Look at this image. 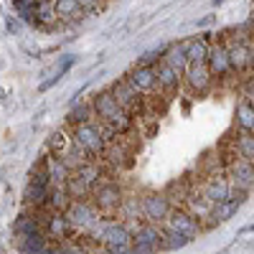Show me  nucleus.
I'll return each mask as SVG.
<instances>
[{
  "mask_svg": "<svg viewBox=\"0 0 254 254\" xmlns=\"http://www.w3.org/2000/svg\"><path fill=\"white\" fill-rule=\"evenodd\" d=\"M92 107H94V117H97V122H99L102 127H107V130H112L117 137H120V135H127V132L132 130L135 117H132V115H127V112L120 107V104H117L112 89H102V92H97V94L92 97Z\"/></svg>",
  "mask_w": 254,
  "mask_h": 254,
  "instance_id": "f257e3e1",
  "label": "nucleus"
},
{
  "mask_svg": "<svg viewBox=\"0 0 254 254\" xmlns=\"http://www.w3.org/2000/svg\"><path fill=\"white\" fill-rule=\"evenodd\" d=\"M89 239H97L104 249L122 252V249H132V229L125 221H110L104 219L94 231H89Z\"/></svg>",
  "mask_w": 254,
  "mask_h": 254,
  "instance_id": "f03ea898",
  "label": "nucleus"
},
{
  "mask_svg": "<svg viewBox=\"0 0 254 254\" xmlns=\"http://www.w3.org/2000/svg\"><path fill=\"white\" fill-rule=\"evenodd\" d=\"M71 135H74L76 147H79L81 153H87L92 160L102 158L104 153H107V147H110V140H107V135H104L99 122L76 125V127H71Z\"/></svg>",
  "mask_w": 254,
  "mask_h": 254,
  "instance_id": "7ed1b4c3",
  "label": "nucleus"
},
{
  "mask_svg": "<svg viewBox=\"0 0 254 254\" xmlns=\"http://www.w3.org/2000/svg\"><path fill=\"white\" fill-rule=\"evenodd\" d=\"M125 188L117 183V181H104L102 186L94 188V193H92V203L94 208L102 214V219H112L115 214H120V208L125 203Z\"/></svg>",
  "mask_w": 254,
  "mask_h": 254,
  "instance_id": "20e7f679",
  "label": "nucleus"
},
{
  "mask_svg": "<svg viewBox=\"0 0 254 254\" xmlns=\"http://www.w3.org/2000/svg\"><path fill=\"white\" fill-rule=\"evenodd\" d=\"M140 201H142V221H145V224L163 226L165 219L171 216V211H173V201L168 198L163 190H150V193H142Z\"/></svg>",
  "mask_w": 254,
  "mask_h": 254,
  "instance_id": "39448f33",
  "label": "nucleus"
},
{
  "mask_svg": "<svg viewBox=\"0 0 254 254\" xmlns=\"http://www.w3.org/2000/svg\"><path fill=\"white\" fill-rule=\"evenodd\" d=\"M66 219L74 226V231H84V234L94 231L104 221L92 201H71V206L66 208Z\"/></svg>",
  "mask_w": 254,
  "mask_h": 254,
  "instance_id": "423d86ee",
  "label": "nucleus"
},
{
  "mask_svg": "<svg viewBox=\"0 0 254 254\" xmlns=\"http://www.w3.org/2000/svg\"><path fill=\"white\" fill-rule=\"evenodd\" d=\"M132 254H155L163 244V226L155 224H132Z\"/></svg>",
  "mask_w": 254,
  "mask_h": 254,
  "instance_id": "0eeeda50",
  "label": "nucleus"
},
{
  "mask_svg": "<svg viewBox=\"0 0 254 254\" xmlns=\"http://www.w3.org/2000/svg\"><path fill=\"white\" fill-rule=\"evenodd\" d=\"M112 94H115V99H117V104L127 112V115H132V117H142V112H145V99L147 97H142L130 81H127L125 76L122 79H117L115 84H112Z\"/></svg>",
  "mask_w": 254,
  "mask_h": 254,
  "instance_id": "6e6552de",
  "label": "nucleus"
},
{
  "mask_svg": "<svg viewBox=\"0 0 254 254\" xmlns=\"http://www.w3.org/2000/svg\"><path fill=\"white\" fill-rule=\"evenodd\" d=\"M163 229H171V231H178V234H183V237H188L190 242L193 239H198L201 237V231H203V224L190 214V211H186L183 206H173V211H171V216L165 219V224H163Z\"/></svg>",
  "mask_w": 254,
  "mask_h": 254,
  "instance_id": "1a4fd4ad",
  "label": "nucleus"
},
{
  "mask_svg": "<svg viewBox=\"0 0 254 254\" xmlns=\"http://www.w3.org/2000/svg\"><path fill=\"white\" fill-rule=\"evenodd\" d=\"M206 66L211 71V76L224 81L229 76H234V71H231V61H229V44L221 38H216V44L211 46L208 51V61H206Z\"/></svg>",
  "mask_w": 254,
  "mask_h": 254,
  "instance_id": "9d476101",
  "label": "nucleus"
},
{
  "mask_svg": "<svg viewBox=\"0 0 254 254\" xmlns=\"http://www.w3.org/2000/svg\"><path fill=\"white\" fill-rule=\"evenodd\" d=\"M226 178L231 181L234 188L252 190V186H254V163H249L239 155H231L226 160Z\"/></svg>",
  "mask_w": 254,
  "mask_h": 254,
  "instance_id": "9b49d317",
  "label": "nucleus"
},
{
  "mask_svg": "<svg viewBox=\"0 0 254 254\" xmlns=\"http://www.w3.org/2000/svg\"><path fill=\"white\" fill-rule=\"evenodd\" d=\"M44 219V234L49 237V242H66V239H71L76 231H74V226L69 224V219H66V214H59V211H51L49 216H41Z\"/></svg>",
  "mask_w": 254,
  "mask_h": 254,
  "instance_id": "f8f14e48",
  "label": "nucleus"
},
{
  "mask_svg": "<svg viewBox=\"0 0 254 254\" xmlns=\"http://www.w3.org/2000/svg\"><path fill=\"white\" fill-rule=\"evenodd\" d=\"M125 79L130 81L142 97L145 94H153L158 89V71H155V66H140V64H135V66L127 71Z\"/></svg>",
  "mask_w": 254,
  "mask_h": 254,
  "instance_id": "ddd939ff",
  "label": "nucleus"
},
{
  "mask_svg": "<svg viewBox=\"0 0 254 254\" xmlns=\"http://www.w3.org/2000/svg\"><path fill=\"white\" fill-rule=\"evenodd\" d=\"M201 193L211 201V203H224V201H229V196H231V181L224 176V173H214V176H208L206 181H203V186H201Z\"/></svg>",
  "mask_w": 254,
  "mask_h": 254,
  "instance_id": "4468645a",
  "label": "nucleus"
},
{
  "mask_svg": "<svg viewBox=\"0 0 254 254\" xmlns=\"http://www.w3.org/2000/svg\"><path fill=\"white\" fill-rule=\"evenodd\" d=\"M183 81L193 94H206L211 89V84H214V76H211L206 64H190L183 74Z\"/></svg>",
  "mask_w": 254,
  "mask_h": 254,
  "instance_id": "2eb2a0df",
  "label": "nucleus"
},
{
  "mask_svg": "<svg viewBox=\"0 0 254 254\" xmlns=\"http://www.w3.org/2000/svg\"><path fill=\"white\" fill-rule=\"evenodd\" d=\"M229 61H231V71L234 76H242L252 71V46H247L244 41H229Z\"/></svg>",
  "mask_w": 254,
  "mask_h": 254,
  "instance_id": "dca6fc26",
  "label": "nucleus"
},
{
  "mask_svg": "<svg viewBox=\"0 0 254 254\" xmlns=\"http://www.w3.org/2000/svg\"><path fill=\"white\" fill-rule=\"evenodd\" d=\"M13 234H15V239L44 234V219H41V211H23V214L15 219V224H13Z\"/></svg>",
  "mask_w": 254,
  "mask_h": 254,
  "instance_id": "f3484780",
  "label": "nucleus"
},
{
  "mask_svg": "<svg viewBox=\"0 0 254 254\" xmlns=\"http://www.w3.org/2000/svg\"><path fill=\"white\" fill-rule=\"evenodd\" d=\"M71 150H74V135H71V127H59V130H54L51 132V137H49V153L54 155V158H66V155H71Z\"/></svg>",
  "mask_w": 254,
  "mask_h": 254,
  "instance_id": "a211bd4d",
  "label": "nucleus"
},
{
  "mask_svg": "<svg viewBox=\"0 0 254 254\" xmlns=\"http://www.w3.org/2000/svg\"><path fill=\"white\" fill-rule=\"evenodd\" d=\"M183 208L186 211H190L201 224L203 221H208L211 224V214H214V203H211L201 190H190V193L186 196V201H183Z\"/></svg>",
  "mask_w": 254,
  "mask_h": 254,
  "instance_id": "6ab92c4d",
  "label": "nucleus"
},
{
  "mask_svg": "<svg viewBox=\"0 0 254 254\" xmlns=\"http://www.w3.org/2000/svg\"><path fill=\"white\" fill-rule=\"evenodd\" d=\"M41 165L46 168V173L51 178V186H66V181L71 178V168L66 165V160L61 158H54V155H46L44 160H41Z\"/></svg>",
  "mask_w": 254,
  "mask_h": 254,
  "instance_id": "aec40b11",
  "label": "nucleus"
},
{
  "mask_svg": "<svg viewBox=\"0 0 254 254\" xmlns=\"http://www.w3.org/2000/svg\"><path fill=\"white\" fill-rule=\"evenodd\" d=\"M163 61H165L171 69H176V71L183 76V74H186V69L190 66V61H188V41H181V44L168 46V49H165Z\"/></svg>",
  "mask_w": 254,
  "mask_h": 254,
  "instance_id": "412c9836",
  "label": "nucleus"
},
{
  "mask_svg": "<svg viewBox=\"0 0 254 254\" xmlns=\"http://www.w3.org/2000/svg\"><path fill=\"white\" fill-rule=\"evenodd\" d=\"M155 71H158V89L163 92V94H176L178 89H181V84H183V76L176 71V69H171L165 61H160L158 66H155Z\"/></svg>",
  "mask_w": 254,
  "mask_h": 254,
  "instance_id": "4be33fe9",
  "label": "nucleus"
},
{
  "mask_svg": "<svg viewBox=\"0 0 254 254\" xmlns=\"http://www.w3.org/2000/svg\"><path fill=\"white\" fill-rule=\"evenodd\" d=\"M234 127H237V132L254 135V102L249 97L239 99V104H237V110H234Z\"/></svg>",
  "mask_w": 254,
  "mask_h": 254,
  "instance_id": "5701e85b",
  "label": "nucleus"
},
{
  "mask_svg": "<svg viewBox=\"0 0 254 254\" xmlns=\"http://www.w3.org/2000/svg\"><path fill=\"white\" fill-rule=\"evenodd\" d=\"M74 176H79L92 190H94L97 186L104 183V171H102V165H99L97 160H84V163L76 168V171H74Z\"/></svg>",
  "mask_w": 254,
  "mask_h": 254,
  "instance_id": "b1692460",
  "label": "nucleus"
},
{
  "mask_svg": "<svg viewBox=\"0 0 254 254\" xmlns=\"http://www.w3.org/2000/svg\"><path fill=\"white\" fill-rule=\"evenodd\" d=\"M20 254H51V242L46 234H36V237H23L18 239Z\"/></svg>",
  "mask_w": 254,
  "mask_h": 254,
  "instance_id": "393cba45",
  "label": "nucleus"
},
{
  "mask_svg": "<svg viewBox=\"0 0 254 254\" xmlns=\"http://www.w3.org/2000/svg\"><path fill=\"white\" fill-rule=\"evenodd\" d=\"M87 122H94V107L92 102H79L69 110L66 115V127H76V125H87Z\"/></svg>",
  "mask_w": 254,
  "mask_h": 254,
  "instance_id": "a878e982",
  "label": "nucleus"
},
{
  "mask_svg": "<svg viewBox=\"0 0 254 254\" xmlns=\"http://www.w3.org/2000/svg\"><path fill=\"white\" fill-rule=\"evenodd\" d=\"M120 216L125 224H140L142 221V201L140 196H125V203L120 208Z\"/></svg>",
  "mask_w": 254,
  "mask_h": 254,
  "instance_id": "bb28decb",
  "label": "nucleus"
},
{
  "mask_svg": "<svg viewBox=\"0 0 254 254\" xmlns=\"http://www.w3.org/2000/svg\"><path fill=\"white\" fill-rule=\"evenodd\" d=\"M56 23H59V15H56V8H54V0L38 3V5H36V28L51 31Z\"/></svg>",
  "mask_w": 254,
  "mask_h": 254,
  "instance_id": "cd10ccee",
  "label": "nucleus"
},
{
  "mask_svg": "<svg viewBox=\"0 0 254 254\" xmlns=\"http://www.w3.org/2000/svg\"><path fill=\"white\" fill-rule=\"evenodd\" d=\"M208 36L211 33H203L201 38H193V41H188V61L190 64H206L208 61Z\"/></svg>",
  "mask_w": 254,
  "mask_h": 254,
  "instance_id": "c85d7f7f",
  "label": "nucleus"
},
{
  "mask_svg": "<svg viewBox=\"0 0 254 254\" xmlns=\"http://www.w3.org/2000/svg\"><path fill=\"white\" fill-rule=\"evenodd\" d=\"M231 145H234V155L254 163V135L249 132H237L234 137H231Z\"/></svg>",
  "mask_w": 254,
  "mask_h": 254,
  "instance_id": "c756f323",
  "label": "nucleus"
},
{
  "mask_svg": "<svg viewBox=\"0 0 254 254\" xmlns=\"http://www.w3.org/2000/svg\"><path fill=\"white\" fill-rule=\"evenodd\" d=\"M54 8L59 20H76L79 15H84L79 8V0H54Z\"/></svg>",
  "mask_w": 254,
  "mask_h": 254,
  "instance_id": "7c9ffc66",
  "label": "nucleus"
},
{
  "mask_svg": "<svg viewBox=\"0 0 254 254\" xmlns=\"http://www.w3.org/2000/svg\"><path fill=\"white\" fill-rule=\"evenodd\" d=\"M51 254H89L87 247H84L81 239H66V242H59V244H51Z\"/></svg>",
  "mask_w": 254,
  "mask_h": 254,
  "instance_id": "2f4dec72",
  "label": "nucleus"
},
{
  "mask_svg": "<svg viewBox=\"0 0 254 254\" xmlns=\"http://www.w3.org/2000/svg\"><path fill=\"white\" fill-rule=\"evenodd\" d=\"M188 242H190V239H188V237H183V234H178V231L163 229V244H160V249H165V252H173V249H183V247H186Z\"/></svg>",
  "mask_w": 254,
  "mask_h": 254,
  "instance_id": "473e14b6",
  "label": "nucleus"
},
{
  "mask_svg": "<svg viewBox=\"0 0 254 254\" xmlns=\"http://www.w3.org/2000/svg\"><path fill=\"white\" fill-rule=\"evenodd\" d=\"M74 64H76V56H74V54H66V56H61V59L56 61V71H54V74H56V76L61 79L64 74H66V71H69V69L74 66Z\"/></svg>",
  "mask_w": 254,
  "mask_h": 254,
  "instance_id": "72a5a7b5",
  "label": "nucleus"
},
{
  "mask_svg": "<svg viewBox=\"0 0 254 254\" xmlns=\"http://www.w3.org/2000/svg\"><path fill=\"white\" fill-rule=\"evenodd\" d=\"M79 8L84 15H94L104 8V0H79Z\"/></svg>",
  "mask_w": 254,
  "mask_h": 254,
  "instance_id": "f704fd0d",
  "label": "nucleus"
},
{
  "mask_svg": "<svg viewBox=\"0 0 254 254\" xmlns=\"http://www.w3.org/2000/svg\"><path fill=\"white\" fill-rule=\"evenodd\" d=\"M5 23H8V31H10V33H18V31H20V23H18V20H13L10 15L5 18Z\"/></svg>",
  "mask_w": 254,
  "mask_h": 254,
  "instance_id": "c9c22d12",
  "label": "nucleus"
},
{
  "mask_svg": "<svg viewBox=\"0 0 254 254\" xmlns=\"http://www.w3.org/2000/svg\"><path fill=\"white\" fill-rule=\"evenodd\" d=\"M247 97H249V99L254 102V79H252V81L247 84Z\"/></svg>",
  "mask_w": 254,
  "mask_h": 254,
  "instance_id": "e433bc0d",
  "label": "nucleus"
},
{
  "mask_svg": "<svg viewBox=\"0 0 254 254\" xmlns=\"http://www.w3.org/2000/svg\"><path fill=\"white\" fill-rule=\"evenodd\" d=\"M102 254H132V249H122V252H112V249H104Z\"/></svg>",
  "mask_w": 254,
  "mask_h": 254,
  "instance_id": "4c0bfd02",
  "label": "nucleus"
},
{
  "mask_svg": "<svg viewBox=\"0 0 254 254\" xmlns=\"http://www.w3.org/2000/svg\"><path fill=\"white\" fill-rule=\"evenodd\" d=\"M13 3H20V5H38L36 0H13Z\"/></svg>",
  "mask_w": 254,
  "mask_h": 254,
  "instance_id": "58836bf2",
  "label": "nucleus"
},
{
  "mask_svg": "<svg viewBox=\"0 0 254 254\" xmlns=\"http://www.w3.org/2000/svg\"><path fill=\"white\" fill-rule=\"evenodd\" d=\"M252 231H254V221H252V224H247V226L242 229V234H252Z\"/></svg>",
  "mask_w": 254,
  "mask_h": 254,
  "instance_id": "ea45409f",
  "label": "nucleus"
},
{
  "mask_svg": "<svg viewBox=\"0 0 254 254\" xmlns=\"http://www.w3.org/2000/svg\"><path fill=\"white\" fill-rule=\"evenodd\" d=\"M252 71H254V46H252Z\"/></svg>",
  "mask_w": 254,
  "mask_h": 254,
  "instance_id": "a19ab883",
  "label": "nucleus"
},
{
  "mask_svg": "<svg viewBox=\"0 0 254 254\" xmlns=\"http://www.w3.org/2000/svg\"><path fill=\"white\" fill-rule=\"evenodd\" d=\"M221 3H224V0H214V5H216V8H219V5H221Z\"/></svg>",
  "mask_w": 254,
  "mask_h": 254,
  "instance_id": "79ce46f5",
  "label": "nucleus"
},
{
  "mask_svg": "<svg viewBox=\"0 0 254 254\" xmlns=\"http://www.w3.org/2000/svg\"><path fill=\"white\" fill-rule=\"evenodd\" d=\"M36 3H46V0H36Z\"/></svg>",
  "mask_w": 254,
  "mask_h": 254,
  "instance_id": "37998d69",
  "label": "nucleus"
},
{
  "mask_svg": "<svg viewBox=\"0 0 254 254\" xmlns=\"http://www.w3.org/2000/svg\"><path fill=\"white\" fill-rule=\"evenodd\" d=\"M0 254H5V252H3V247H0Z\"/></svg>",
  "mask_w": 254,
  "mask_h": 254,
  "instance_id": "c03bdc74",
  "label": "nucleus"
}]
</instances>
